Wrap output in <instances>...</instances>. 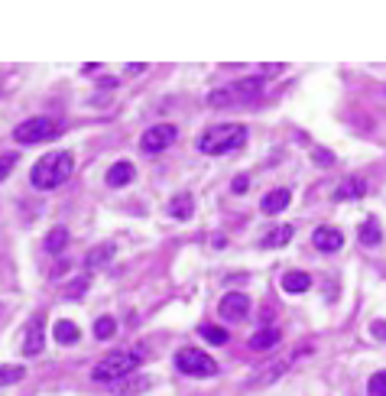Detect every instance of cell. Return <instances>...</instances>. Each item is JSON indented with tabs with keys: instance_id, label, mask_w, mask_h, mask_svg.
Returning a JSON list of instances; mask_svg holds the SVG:
<instances>
[{
	"instance_id": "12",
	"label": "cell",
	"mask_w": 386,
	"mask_h": 396,
	"mask_svg": "<svg viewBox=\"0 0 386 396\" xmlns=\"http://www.w3.org/2000/svg\"><path fill=\"white\" fill-rule=\"evenodd\" d=\"M289 201H292V192H289V188H273V192H266V195H263L260 208L266 211V214H279Z\"/></svg>"
},
{
	"instance_id": "1",
	"label": "cell",
	"mask_w": 386,
	"mask_h": 396,
	"mask_svg": "<svg viewBox=\"0 0 386 396\" xmlns=\"http://www.w3.org/2000/svg\"><path fill=\"white\" fill-rule=\"evenodd\" d=\"M75 173V156L68 153V149H52L46 153L42 160L33 166V173H29V182L42 192H49V188H59L62 182H68Z\"/></svg>"
},
{
	"instance_id": "9",
	"label": "cell",
	"mask_w": 386,
	"mask_h": 396,
	"mask_svg": "<svg viewBox=\"0 0 386 396\" xmlns=\"http://www.w3.org/2000/svg\"><path fill=\"white\" fill-rule=\"evenodd\" d=\"M311 244L318 250H324V253H335V250H341V244H344V234H341L337 227H318V231L311 234Z\"/></svg>"
},
{
	"instance_id": "23",
	"label": "cell",
	"mask_w": 386,
	"mask_h": 396,
	"mask_svg": "<svg viewBox=\"0 0 386 396\" xmlns=\"http://www.w3.org/2000/svg\"><path fill=\"white\" fill-rule=\"evenodd\" d=\"M26 377L23 367H10V364H0V386H10V384H20Z\"/></svg>"
},
{
	"instance_id": "13",
	"label": "cell",
	"mask_w": 386,
	"mask_h": 396,
	"mask_svg": "<svg viewBox=\"0 0 386 396\" xmlns=\"http://www.w3.org/2000/svg\"><path fill=\"white\" fill-rule=\"evenodd\" d=\"M363 192H367V182H363L361 175H350V179H344V182L337 186L335 201H354V198H361Z\"/></svg>"
},
{
	"instance_id": "14",
	"label": "cell",
	"mask_w": 386,
	"mask_h": 396,
	"mask_svg": "<svg viewBox=\"0 0 386 396\" xmlns=\"http://www.w3.org/2000/svg\"><path fill=\"white\" fill-rule=\"evenodd\" d=\"M42 351V319H33L29 322V328H26V338H23V354L26 358H33V354H39Z\"/></svg>"
},
{
	"instance_id": "11",
	"label": "cell",
	"mask_w": 386,
	"mask_h": 396,
	"mask_svg": "<svg viewBox=\"0 0 386 396\" xmlns=\"http://www.w3.org/2000/svg\"><path fill=\"white\" fill-rule=\"evenodd\" d=\"M133 162H127V160H120V162H114L111 169H107V186L111 188H124V186H130L133 182Z\"/></svg>"
},
{
	"instance_id": "33",
	"label": "cell",
	"mask_w": 386,
	"mask_h": 396,
	"mask_svg": "<svg viewBox=\"0 0 386 396\" xmlns=\"http://www.w3.org/2000/svg\"><path fill=\"white\" fill-rule=\"evenodd\" d=\"M98 88H117V78H101Z\"/></svg>"
},
{
	"instance_id": "26",
	"label": "cell",
	"mask_w": 386,
	"mask_h": 396,
	"mask_svg": "<svg viewBox=\"0 0 386 396\" xmlns=\"http://www.w3.org/2000/svg\"><path fill=\"white\" fill-rule=\"evenodd\" d=\"M13 166H16V153H3V156H0V182L13 173Z\"/></svg>"
},
{
	"instance_id": "25",
	"label": "cell",
	"mask_w": 386,
	"mask_h": 396,
	"mask_svg": "<svg viewBox=\"0 0 386 396\" xmlns=\"http://www.w3.org/2000/svg\"><path fill=\"white\" fill-rule=\"evenodd\" d=\"M370 396H386V371H380V373H374L370 377Z\"/></svg>"
},
{
	"instance_id": "20",
	"label": "cell",
	"mask_w": 386,
	"mask_h": 396,
	"mask_svg": "<svg viewBox=\"0 0 386 396\" xmlns=\"http://www.w3.org/2000/svg\"><path fill=\"white\" fill-rule=\"evenodd\" d=\"M292 224H283V227H276V231H270V234L263 237V247H286L289 240H292Z\"/></svg>"
},
{
	"instance_id": "19",
	"label": "cell",
	"mask_w": 386,
	"mask_h": 396,
	"mask_svg": "<svg viewBox=\"0 0 386 396\" xmlns=\"http://www.w3.org/2000/svg\"><path fill=\"white\" fill-rule=\"evenodd\" d=\"M279 345V332L276 328H263V332H257L253 338H250V347L253 351H270V347Z\"/></svg>"
},
{
	"instance_id": "18",
	"label": "cell",
	"mask_w": 386,
	"mask_h": 396,
	"mask_svg": "<svg viewBox=\"0 0 386 396\" xmlns=\"http://www.w3.org/2000/svg\"><path fill=\"white\" fill-rule=\"evenodd\" d=\"M111 260H114V244H98L94 250H88L85 267L88 270H101L104 263H111Z\"/></svg>"
},
{
	"instance_id": "24",
	"label": "cell",
	"mask_w": 386,
	"mask_h": 396,
	"mask_svg": "<svg viewBox=\"0 0 386 396\" xmlns=\"http://www.w3.org/2000/svg\"><path fill=\"white\" fill-rule=\"evenodd\" d=\"M198 334L205 341H211V345H227V332L224 328H218V325H201Z\"/></svg>"
},
{
	"instance_id": "4",
	"label": "cell",
	"mask_w": 386,
	"mask_h": 396,
	"mask_svg": "<svg viewBox=\"0 0 386 396\" xmlns=\"http://www.w3.org/2000/svg\"><path fill=\"white\" fill-rule=\"evenodd\" d=\"M263 91V78H244V82H234V85L214 88L208 95V104L211 108H237V104H250L253 98H260Z\"/></svg>"
},
{
	"instance_id": "5",
	"label": "cell",
	"mask_w": 386,
	"mask_h": 396,
	"mask_svg": "<svg viewBox=\"0 0 386 396\" xmlns=\"http://www.w3.org/2000/svg\"><path fill=\"white\" fill-rule=\"evenodd\" d=\"M175 367L185 373V377L205 380V377H214V373H218V360H214L211 354L198 351V347H182V351L175 354Z\"/></svg>"
},
{
	"instance_id": "8",
	"label": "cell",
	"mask_w": 386,
	"mask_h": 396,
	"mask_svg": "<svg viewBox=\"0 0 386 396\" xmlns=\"http://www.w3.org/2000/svg\"><path fill=\"white\" fill-rule=\"evenodd\" d=\"M218 312H221V319H227V322H237V319H244L250 312V296H244V293H227V296L221 299Z\"/></svg>"
},
{
	"instance_id": "16",
	"label": "cell",
	"mask_w": 386,
	"mask_h": 396,
	"mask_svg": "<svg viewBox=\"0 0 386 396\" xmlns=\"http://www.w3.org/2000/svg\"><path fill=\"white\" fill-rule=\"evenodd\" d=\"M283 289H286L289 296H296V293H309L311 289V276L302 270H292L283 276Z\"/></svg>"
},
{
	"instance_id": "32",
	"label": "cell",
	"mask_w": 386,
	"mask_h": 396,
	"mask_svg": "<svg viewBox=\"0 0 386 396\" xmlns=\"http://www.w3.org/2000/svg\"><path fill=\"white\" fill-rule=\"evenodd\" d=\"M65 270H68V263H59V267H55V270H52V280H59V276H65Z\"/></svg>"
},
{
	"instance_id": "3",
	"label": "cell",
	"mask_w": 386,
	"mask_h": 396,
	"mask_svg": "<svg viewBox=\"0 0 386 396\" xmlns=\"http://www.w3.org/2000/svg\"><path fill=\"white\" fill-rule=\"evenodd\" d=\"M244 143H247V127L244 124H218V127H208L198 136V149L205 156H224V153L240 149Z\"/></svg>"
},
{
	"instance_id": "30",
	"label": "cell",
	"mask_w": 386,
	"mask_h": 396,
	"mask_svg": "<svg viewBox=\"0 0 386 396\" xmlns=\"http://www.w3.org/2000/svg\"><path fill=\"white\" fill-rule=\"evenodd\" d=\"M250 186V179L247 175H234V182H231V188H234V195H244Z\"/></svg>"
},
{
	"instance_id": "21",
	"label": "cell",
	"mask_w": 386,
	"mask_h": 396,
	"mask_svg": "<svg viewBox=\"0 0 386 396\" xmlns=\"http://www.w3.org/2000/svg\"><path fill=\"white\" fill-rule=\"evenodd\" d=\"M65 244H68V231H65V227H52L49 234H46V240H42V247L49 250V253L65 250Z\"/></svg>"
},
{
	"instance_id": "7",
	"label": "cell",
	"mask_w": 386,
	"mask_h": 396,
	"mask_svg": "<svg viewBox=\"0 0 386 396\" xmlns=\"http://www.w3.org/2000/svg\"><path fill=\"white\" fill-rule=\"evenodd\" d=\"M175 136H179L175 124H156L140 136V147L146 149V153H162L166 147H172L175 143Z\"/></svg>"
},
{
	"instance_id": "10",
	"label": "cell",
	"mask_w": 386,
	"mask_h": 396,
	"mask_svg": "<svg viewBox=\"0 0 386 396\" xmlns=\"http://www.w3.org/2000/svg\"><path fill=\"white\" fill-rule=\"evenodd\" d=\"M192 211H195V198H192V192H175V195L169 198V218H175V221H188Z\"/></svg>"
},
{
	"instance_id": "27",
	"label": "cell",
	"mask_w": 386,
	"mask_h": 396,
	"mask_svg": "<svg viewBox=\"0 0 386 396\" xmlns=\"http://www.w3.org/2000/svg\"><path fill=\"white\" fill-rule=\"evenodd\" d=\"M146 386H150V384L140 377V380H130V384H124L120 390H117V393H120V396H130V393H140V390H146Z\"/></svg>"
},
{
	"instance_id": "2",
	"label": "cell",
	"mask_w": 386,
	"mask_h": 396,
	"mask_svg": "<svg viewBox=\"0 0 386 396\" xmlns=\"http://www.w3.org/2000/svg\"><path fill=\"white\" fill-rule=\"evenodd\" d=\"M143 358H146V351H140V347L111 351V354H104V358L91 367V380H94V384H120L124 377H130V373L143 364Z\"/></svg>"
},
{
	"instance_id": "22",
	"label": "cell",
	"mask_w": 386,
	"mask_h": 396,
	"mask_svg": "<svg viewBox=\"0 0 386 396\" xmlns=\"http://www.w3.org/2000/svg\"><path fill=\"white\" fill-rule=\"evenodd\" d=\"M114 332H117V322H114L111 315H101L98 322H94V338H98V341H107V338H114Z\"/></svg>"
},
{
	"instance_id": "6",
	"label": "cell",
	"mask_w": 386,
	"mask_h": 396,
	"mask_svg": "<svg viewBox=\"0 0 386 396\" xmlns=\"http://www.w3.org/2000/svg\"><path fill=\"white\" fill-rule=\"evenodd\" d=\"M55 130H59V127H55V121H49V117H29L23 124H16L13 140H16L20 147H29V143H39V140H52Z\"/></svg>"
},
{
	"instance_id": "31",
	"label": "cell",
	"mask_w": 386,
	"mask_h": 396,
	"mask_svg": "<svg viewBox=\"0 0 386 396\" xmlns=\"http://www.w3.org/2000/svg\"><path fill=\"white\" fill-rule=\"evenodd\" d=\"M370 334H374L376 341H386V322H374L370 325Z\"/></svg>"
},
{
	"instance_id": "17",
	"label": "cell",
	"mask_w": 386,
	"mask_h": 396,
	"mask_svg": "<svg viewBox=\"0 0 386 396\" xmlns=\"http://www.w3.org/2000/svg\"><path fill=\"white\" fill-rule=\"evenodd\" d=\"M52 338H55L59 345H75L78 338H81V332H78L75 322H68V319H59V322H55V328H52Z\"/></svg>"
},
{
	"instance_id": "29",
	"label": "cell",
	"mask_w": 386,
	"mask_h": 396,
	"mask_svg": "<svg viewBox=\"0 0 386 396\" xmlns=\"http://www.w3.org/2000/svg\"><path fill=\"white\" fill-rule=\"evenodd\" d=\"M88 283H91V280H88V276H81L78 283H72V286H68V299H78V296H81V293H85V289H88Z\"/></svg>"
},
{
	"instance_id": "28",
	"label": "cell",
	"mask_w": 386,
	"mask_h": 396,
	"mask_svg": "<svg viewBox=\"0 0 386 396\" xmlns=\"http://www.w3.org/2000/svg\"><path fill=\"white\" fill-rule=\"evenodd\" d=\"M311 156H315L318 166H331V162H335V153H331V149H315Z\"/></svg>"
},
{
	"instance_id": "15",
	"label": "cell",
	"mask_w": 386,
	"mask_h": 396,
	"mask_svg": "<svg viewBox=\"0 0 386 396\" xmlns=\"http://www.w3.org/2000/svg\"><path fill=\"white\" fill-rule=\"evenodd\" d=\"M357 237H361L363 247H380V244H383V227H380L376 218H367V221L357 227Z\"/></svg>"
}]
</instances>
